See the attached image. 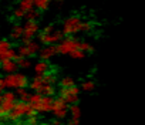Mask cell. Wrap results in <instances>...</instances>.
<instances>
[{"label": "cell", "instance_id": "1", "mask_svg": "<svg viewBox=\"0 0 145 125\" xmlns=\"http://www.w3.org/2000/svg\"><path fill=\"white\" fill-rule=\"evenodd\" d=\"M94 29V23L93 21H84L81 19V16L78 14H72L70 17H67L63 23V34L65 37L77 34V33H83V31H90Z\"/></svg>", "mask_w": 145, "mask_h": 125}, {"label": "cell", "instance_id": "2", "mask_svg": "<svg viewBox=\"0 0 145 125\" xmlns=\"http://www.w3.org/2000/svg\"><path fill=\"white\" fill-rule=\"evenodd\" d=\"M78 46H80V41L77 38H74L72 36H68V37H64L57 44V53L61 55H67V54H71L74 50H77Z\"/></svg>", "mask_w": 145, "mask_h": 125}, {"label": "cell", "instance_id": "3", "mask_svg": "<svg viewBox=\"0 0 145 125\" xmlns=\"http://www.w3.org/2000/svg\"><path fill=\"white\" fill-rule=\"evenodd\" d=\"M58 97H61L63 100L67 101V104H77L80 100V88L77 85L70 87V88H60L58 91Z\"/></svg>", "mask_w": 145, "mask_h": 125}, {"label": "cell", "instance_id": "4", "mask_svg": "<svg viewBox=\"0 0 145 125\" xmlns=\"http://www.w3.org/2000/svg\"><path fill=\"white\" fill-rule=\"evenodd\" d=\"M40 50H41L40 43H37V41H30L29 44H22V46L17 48V53H19V55H22V57L31 58V57H34L37 53H40Z\"/></svg>", "mask_w": 145, "mask_h": 125}, {"label": "cell", "instance_id": "5", "mask_svg": "<svg viewBox=\"0 0 145 125\" xmlns=\"http://www.w3.org/2000/svg\"><path fill=\"white\" fill-rule=\"evenodd\" d=\"M53 114L57 119H65L68 117V104L65 100L61 97L54 100V107H53Z\"/></svg>", "mask_w": 145, "mask_h": 125}, {"label": "cell", "instance_id": "6", "mask_svg": "<svg viewBox=\"0 0 145 125\" xmlns=\"http://www.w3.org/2000/svg\"><path fill=\"white\" fill-rule=\"evenodd\" d=\"M63 31L61 30H54L53 34H39V43L43 46H51V44H57L63 40Z\"/></svg>", "mask_w": 145, "mask_h": 125}, {"label": "cell", "instance_id": "7", "mask_svg": "<svg viewBox=\"0 0 145 125\" xmlns=\"http://www.w3.org/2000/svg\"><path fill=\"white\" fill-rule=\"evenodd\" d=\"M37 34H40V24H39V21L37 20L26 21V24H24V37L33 40V37L37 36Z\"/></svg>", "mask_w": 145, "mask_h": 125}, {"label": "cell", "instance_id": "8", "mask_svg": "<svg viewBox=\"0 0 145 125\" xmlns=\"http://www.w3.org/2000/svg\"><path fill=\"white\" fill-rule=\"evenodd\" d=\"M57 53V44H51V46H44L41 47L40 53H39V57L40 60H44V61H48L50 58H53Z\"/></svg>", "mask_w": 145, "mask_h": 125}, {"label": "cell", "instance_id": "9", "mask_svg": "<svg viewBox=\"0 0 145 125\" xmlns=\"http://www.w3.org/2000/svg\"><path fill=\"white\" fill-rule=\"evenodd\" d=\"M53 107H54V100L51 97H43L41 102L36 107L37 112H53Z\"/></svg>", "mask_w": 145, "mask_h": 125}, {"label": "cell", "instance_id": "10", "mask_svg": "<svg viewBox=\"0 0 145 125\" xmlns=\"http://www.w3.org/2000/svg\"><path fill=\"white\" fill-rule=\"evenodd\" d=\"M44 84H46L44 76H43V74H36V76L33 77V80L30 81L29 87H30V90H33V91H36V92H40Z\"/></svg>", "mask_w": 145, "mask_h": 125}, {"label": "cell", "instance_id": "11", "mask_svg": "<svg viewBox=\"0 0 145 125\" xmlns=\"http://www.w3.org/2000/svg\"><path fill=\"white\" fill-rule=\"evenodd\" d=\"M2 68L6 74H16L19 64L14 60H6V61H2Z\"/></svg>", "mask_w": 145, "mask_h": 125}, {"label": "cell", "instance_id": "12", "mask_svg": "<svg viewBox=\"0 0 145 125\" xmlns=\"http://www.w3.org/2000/svg\"><path fill=\"white\" fill-rule=\"evenodd\" d=\"M24 37V26H22L20 23H14L10 31V38L12 40H22Z\"/></svg>", "mask_w": 145, "mask_h": 125}, {"label": "cell", "instance_id": "13", "mask_svg": "<svg viewBox=\"0 0 145 125\" xmlns=\"http://www.w3.org/2000/svg\"><path fill=\"white\" fill-rule=\"evenodd\" d=\"M48 68H50L48 62L44 61V60H40L34 64V73L36 74H46V73H48Z\"/></svg>", "mask_w": 145, "mask_h": 125}, {"label": "cell", "instance_id": "14", "mask_svg": "<svg viewBox=\"0 0 145 125\" xmlns=\"http://www.w3.org/2000/svg\"><path fill=\"white\" fill-rule=\"evenodd\" d=\"M16 98H17V92H14V91H5L3 94H2V97H0V102H17L16 101Z\"/></svg>", "mask_w": 145, "mask_h": 125}, {"label": "cell", "instance_id": "15", "mask_svg": "<svg viewBox=\"0 0 145 125\" xmlns=\"http://www.w3.org/2000/svg\"><path fill=\"white\" fill-rule=\"evenodd\" d=\"M16 105H17V102H3L2 107H0V115L6 117L7 114H10L16 108Z\"/></svg>", "mask_w": 145, "mask_h": 125}, {"label": "cell", "instance_id": "16", "mask_svg": "<svg viewBox=\"0 0 145 125\" xmlns=\"http://www.w3.org/2000/svg\"><path fill=\"white\" fill-rule=\"evenodd\" d=\"M16 57H17V51L14 48H10L5 53H0V61H6V60H14L16 61Z\"/></svg>", "mask_w": 145, "mask_h": 125}, {"label": "cell", "instance_id": "17", "mask_svg": "<svg viewBox=\"0 0 145 125\" xmlns=\"http://www.w3.org/2000/svg\"><path fill=\"white\" fill-rule=\"evenodd\" d=\"M19 7L22 10H24L26 13H29V12H31L36 7L34 6V0H20V2H19Z\"/></svg>", "mask_w": 145, "mask_h": 125}, {"label": "cell", "instance_id": "18", "mask_svg": "<svg viewBox=\"0 0 145 125\" xmlns=\"http://www.w3.org/2000/svg\"><path fill=\"white\" fill-rule=\"evenodd\" d=\"M58 84H60V88H70V87H74L76 85V81H74V78H72V77H63L58 81Z\"/></svg>", "mask_w": 145, "mask_h": 125}, {"label": "cell", "instance_id": "19", "mask_svg": "<svg viewBox=\"0 0 145 125\" xmlns=\"http://www.w3.org/2000/svg\"><path fill=\"white\" fill-rule=\"evenodd\" d=\"M16 61H17V64H19L20 68H30V67H31V61H30V58L22 57V55H19V53H17Z\"/></svg>", "mask_w": 145, "mask_h": 125}, {"label": "cell", "instance_id": "20", "mask_svg": "<svg viewBox=\"0 0 145 125\" xmlns=\"http://www.w3.org/2000/svg\"><path fill=\"white\" fill-rule=\"evenodd\" d=\"M7 88H17V73L16 74H7L5 77Z\"/></svg>", "mask_w": 145, "mask_h": 125}, {"label": "cell", "instance_id": "21", "mask_svg": "<svg viewBox=\"0 0 145 125\" xmlns=\"http://www.w3.org/2000/svg\"><path fill=\"white\" fill-rule=\"evenodd\" d=\"M40 92H41L44 97H53V95H56V88H54L53 84H44Z\"/></svg>", "mask_w": 145, "mask_h": 125}, {"label": "cell", "instance_id": "22", "mask_svg": "<svg viewBox=\"0 0 145 125\" xmlns=\"http://www.w3.org/2000/svg\"><path fill=\"white\" fill-rule=\"evenodd\" d=\"M51 3V0H34V6L40 12H46Z\"/></svg>", "mask_w": 145, "mask_h": 125}, {"label": "cell", "instance_id": "23", "mask_svg": "<svg viewBox=\"0 0 145 125\" xmlns=\"http://www.w3.org/2000/svg\"><path fill=\"white\" fill-rule=\"evenodd\" d=\"M94 88H95V81L94 80H84L81 83V90L86 91V92H91V91H94Z\"/></svg>", "mask_w": 145, "mask_h": 125}, {"label": "cell", "instance_id": "24", "mask_svg": "<svg viewBox=\"0 0 145 125\" xmlns=\"http://www.w3.org/2000/svg\"><path fill=\"white\" fill-rule=\"evenodd\" d=\"M70 115H71V118H77V119L81 118V108L78 104L70 105Z\"/></svg>", "mask_w": 145, "mask_h": 125}, {"label": "cell", "instance_id": "25", "mask_svg": "<svg viewBox=\"0 0 145 125\" xmlns=\"http://www.w3.org/2000/svg\"><path fill=\"white\" fill-rule=\"evenodd\" d=\"M29 84L30 83H29L27 77L22 73H17V88H26V87H29Z\"/></svg>", "mask_w": 145, "mask_h": 125}, {"label": "cell", "instance_id": "26", "mask_svg": "<svg viewBox=\"0 0 145 125\" xmlns=\"http://www.w3.org/2000/svg\"><path fill=\"white\" fill-rule=\"evenodd\" d=\"M17 97L20 98V101H24V102H29V100H30V97H31V94L30 92H27L26 91V88H17Z\"/></svg>", "mask_w": 145, "mask_h": 125}, {"label": "cell", "instance_id": "27", "mask_svg": "<svg viewBox=\"0 0 145 125\" xmlns=\"http://www.w3.org/2000/svg\"><path fill=\"white\" fill-rule=\"evenodd\" d=\"M43 94L41 92H34V94H31V97H30V100H29V102L31 104V105H34V107H37L40 102H41V100H43Z\"/></svg>", "mask_w": 145, "mask_h": 125}, {"label": "cell", "instance_id": "28", "mask_svg": "<svg viewBox=\"0 0 145 125\" xmlns=\"http://www.w3.org/2000/svg\"><path fill=\"white\" fill-rule=\"evenodd\" d=\"M78 48H80L81 51H84L86 54H87V53H93V51H94V46H93L91 43H88V41H80Z\"/></svg>", "mask_w": 145, "mask_h": 125}, {"label": "cell", "instance_id": "29", "mask_svg": "<svg viewBox=\"0 0 145 125\" xmlns=\"http://www.w3.org/2000/svg\"><path fill=\"white\" fill-rule=\"evenodd\" d=\"M26 16H27V13H26L24 10H22L20 7L14 9V10H13V13H12V17H13V19H16V20H22V19H26Z\"/></svg>", "mask_w": 145, "mask_h": 125}, {"label": "cell", "instance_id": "30", "mask_svg": "<svg viewBox=\"0 0 145 125\" xmlns=\"http://www.w3.org/2000/svg\"><path fill=\"white\" fill-rule=\"evenodd\" d=\"M10 48H13V44H12L10 40L3 38L2 41H0V53H5V51H7V50H10Z\"/></svg>", "mask_w": 145, "mask_h": 125}, {"label": "cell", "instance_id": "31", "mask_svg": "<svg viewBox=\"0 0 145 125\" xmlns=\"http://www.w3.org/2000/svg\"><path fill=\"white\" fill-rule=\"evenodd\" d=\"M39 17H40V10L33 9L31 12L27 13V16H26V21H33V20H37Z\"/></svg>", "mask_w": 145, "mask_h": 125}, {"label": "cell", "instance_id": "32", "mask_svg": "<svg viewBox=\"0 0 145 125\" xmlns=\"http://www.w3.org/2000/svg\"><path fill=\"white\" fill-rule=\"evenodd\" d=\"M70 55H71V58H74V60H83V58L86 57V53H84V51H81L80 48H77V50L72 51Z\"/></svg>", "mask_w": 145, "mask_h": 125}, {"label": "cell", "instance_id": "33", "mask_svg": "<svg viewBox=\"0 0 145 125\" xmlns=\"http://www.w3.org/2000/svg\"><path fill=\"white\" fill-rule=\"evenodd\" d=\"M43 76H44L46 84H54V83L57 81V77H56L54 74H51V73H46V74H43Z\"/></svg>", "mask_w": 145, "mask_h": 125}, {"label": "cell", "instance_id": "34", "mask_svg": "<svg viewBox=\"0 0 145 125\" xmlns=\"http://www.w3.org/2000/svg\"><path fill=\"white\" fill-rule=\"evenodd\" d=\"M41 34H53L54 33V24L53 23H50V24H47V26H44L43 29H41V31H40Z\"/></svg>", "mask_w": 145, "mask_h": 125}, {"label": "cell", "instance_id": "35", "mask_svg": "<svg viewBox=\"0 0 145 125\" xmlns=\"http://www.w3.org/2000/svg\"><path fill=\"white\" fill-rule=\"evenodd\" d=\"M37 124H39L37 115H34V117H29V119H27V122H26V125H37Z\"/></svg>", "mask_w": 145, "mask_h": 125}, {"label": "cell", "instance_id": "36", "mask_svg": "<svg viewBox=\"0 0 145 125\" xmlns=\"http://www.w3.org/2000/svg\"><path fill=\"white\" fill-rule=\"evenodd\" d=\"M0 90H2V92H5V91L7 90V84H6V80H5V77H2V78H0Z\"/></svg>", "mask_w": 145, "mask_h": 125}, {"label": "cell", "instance_id": "37", "mask_svg": "<svg viewBox=\"0 0 145 125\" xmlns=\"http://www.w3.org/2000/svg\"><path fill=\"white\" fill-rule=\"evenodd\" d=\"M65 125H80V119H77V118H71Z\"/></svg>", "mask_w": 145, "mask_h": 125}, {"label": "cell", "instance_id": "38", "mask_svg": "<svg viewBox=\"0 0 145 125\" xmlns=\"http://www.w3.org/2000/svg\"><path fill=\"white\" fill-rule=\"evenodd\" d=\"M57 2H58V3H61V2H63V0H57Z\"/></svg>", "mask_w": 145, "mask_h": 125}, {"label": "cell", "instance_id": "39", "mask_svg": "<svg viewBox=\"0 0 145 125\" xmlns=\"http://www.w3.org/2000/svg\"><path fill=\"white\" fill-rule=\"evenodd\" d=\"M47 125H54V124H53V122H51V124H47Z\"/></svg>", "mask_w": 145, "mask_h": 125}]
</instances>
